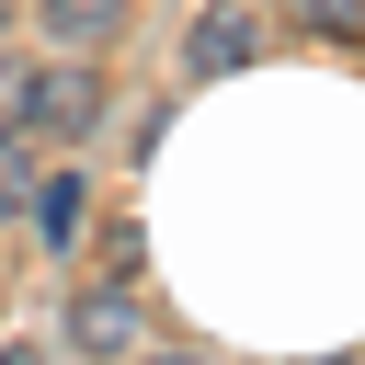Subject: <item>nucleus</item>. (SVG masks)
<instances>
[{
  "label": "nucleus",
  "mask_w": 365,
  "mask_h": 365,
  "mask_svg": "<svg viewBox=\"0 0 365 365\" xmlns=\"http://www.w3.org/2000/svg\"><path fill=\"white\" fill-rule=\"evenodd\" d=\"M137 342H148L137 285H114V274H103V285H80V297H68V354H80V365H125Z\"/></svg>",
  "instance_id": "f257e3e1"
},
{
  "label": "nucleus",
  "mask_w": 365,
  "mask_h": 365,
  "mask_svg": "<svg viewBox=\"0 0 365 365\" xmlns=\"http://www.w3.org/2000/svg\"><path fill=\"white\" fill-rule=\"evenodd\" d=\"M251 57H262V11L251 0H205L194 34H182V80H240Z\"/></svg>",
  "instance_id": "f03ea898"
},
{
  "label": "nucleus",
  "mask_w": 365,
  "mask_h": 365,
  "mask_svg": "<svg viewBox=\"0 0 365 365\" xmlns=\"http://www.w3.org/2000/svg\"><path fill=\"white\" fill-rule=\"evenodd\" d=\"M91 125H103V80H91V57H46L34 137H91Z\"/></svg>",
  "instance_id": "7ed1b4c3"
},
{
  "label": "nucleus",
  "mask_w": 365,
  "mask_h": 365,
  "mask_svg": "<svg viewBox=\"0 0 365 365\" xmlns=\"http://www.w3.org/2000/svg\"><path fill=\"white\" fill-rule=\"evenodd\" d=\"M34 34H46L57 57H103V46L125 34V0H34Z\"/></svg>",
  "instance_id": "20e7f679"
},
{
  "label": "nucleus",
  "mask_w": 365,
  "mask_h": 365,
  "mask_svg": "<svg viewBox=\"0 0 365 365\" xmlns=\"http://www.w3.org/2000/svg\"><path fill=\"white\" fill-rule=\"evenodd\" d=\"M34 182H46V137L0 125V228H11V217H34Z\"/></svg>",
  "instance_id": "39448f33"
},
{
  "label": "nucleus",
  "mask_w": 365,
  "mask_h": 365,
  "mask_svg": "<svg viewBox=\"0 0 365 365\" xmlns=\"http://www.w3.org/2000/svg\"><path fill=\"white\" fill-rule=\"evenodd\" d=\"M80 194H91L80 171H46V182H34V228H46L57 251H68V228H80Z\"/></svg>",
  "instance_id": "423d86ee"
},
{
  "label": "nucleus",
  "mask_w": 365,
  "mask_h": 365,
  "mask_svg": "<svg viewBox=\"0 0 365 365\" xmlns=\"http://www.w3.org/2000/svg\"><path fill=\"white\" fill-rule=\"evenodd\" d=\"M34 103H46V57H0V125L34 137Z\"/></svg>",
  "instance_id": "0eeeda50"
},
{
  "label": "nucleus",
  "mask_w": 365,
  "mask_h": 365,
  "mask_svg": "<svg viewBox=\"0 0 365 365\" xmlns=\"http://www.w3.org/2000/svg\"><path fill=\"white\" fill-rule=\"evenodd\" d=\"M91 262H103V274H114V285H137V217H114V228H103V251H91Z\"/></svg>",
  "instance_id": "6e6552de"
},
{
  "label": "nucleus",
  "mask_w": 365,
  "mask_h": 365,
  "mask_svg": "<svg viewBox=\"0 0 365 365\" xmlns=\"http://www.w3.org/2000/svg\"><path fill=\"white\" fill-rule=\"evenodd\" d=\"M308 34H365V0H297Z\"/></svg>",
  "instance_id": "1a4fd4ad"
},
{
  "label": "nucleus",
  "mask_w": 365,
  "mask_h": 365,
  "mask_svg": "<svg viewBox=\"0 0 365 365\" xmlns=\"http://www.w3.org/2000/svg\"><path fill=\"white\" fill-rule=\"evenodd\" d=\"M125 365H217V354H148V342H137V354H125Z\"/></svg>",
  "instance_id": "9d476101"
},
{
  "label": "nucleus",
  "mask_w": 365,
  "mask_h": 365,
  "mask_svg": "<svg viewBox=\"0 0 365 365\" xmlns=\"http://www.w3.org/2000/svg\"><path fill=\"white\" fill-rule=\"evenodd\" d=\"M0 365H46V354H34V342H0Z\"/></svg>",
  "instance_id": "9b49d317"
}]
</instances>
